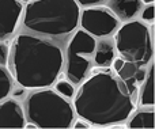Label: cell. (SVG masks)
Listing matches in <instances>:
<instances>
[{
  "label": "cell",
  "mask_w": 155,
  "mask_h": 129,
  "mask_svg": "<svg viewBox=\"0 0 155 129\" xmlns=\"http://www.w3.org/2000/svg\"><path fill=\"white\" fill-rule=\"evenodd\" d=\"M78 87L72 99L75 113L93 127H120L135 110L129 91L112 68L94 67Z\"/></svg>",
  "instance_id": "6da1fadb"
},
{
  "label": "cell",
  "mask_w": 155,
  "mask_h": 129,
  "mask_svg": "<svg viewBox=\"0 0 155 129\" xmlns=\"http://www.w3.org/2000/svg\"><path fill=\"white\" fill-rule=\"evenodd\" d=\"M7 68L18 86L27 90L52 87L64 68V49L38 35L16 31L10 41Z\"/></svg>",
  "instance_id": "7a4b0ae2"
},
{
  "label": "cell",
  "mask_w": 155,
  "mask_h": 129,
  "mask_svg": "<svg viewBox=\"0 0 155 129\" xmlns=\"http://www.w3.org/2000/svg\"><path fill=\"white\" fill-rule=\"evenodd\" d=\"M80 7L75 0H31L25 3L18 31L49 40L65 49L79 29Z\"/></svg>",
  "instance_id": "3957f363"
},
{
  "label": "cell",
  "mask_w": 155,
  "mask_h": 129,
  "mask_svg": "<svg viewBox=\"0 0 155 129\" xmlns=\"http://www.w3.org/2000/svg\"><path fill=\"white\" fill-rule=\"evenodd\" d=\"M22 106L26 121L34 122L41 129L72 128L76 117L72 101L57 94L53 87L29 90Z\"/></svg>",
  "instance_id": "277c9868"
},
{
  "label": "cell",
  "mask_w": 155,
  "mask_h": 129,
  "mask_svg": "<svg viewBox=\"0 0 155 129\" xmlns=\"http://www.w3.org/2000/svg\"><path fill=\"white\" fill-rule=\"evenodd\" d=\"M116 53L137 67H147L154 60V24L140 19L121 23L113 34Z\"/></svg>",
  "instance_id": "5b68a950"
},
{
  "label": "cell",
  "mask_w": 155,
  "mask_h": 129,
  "mask_svg": "<svg viewBox=\"0 0 155 129\" xmlns=\"http://www.w3.org/2000/svg\"><path fill=\"white\" fill-rule=\"evenodd\" d=\"M97 38L78 29L70 38L64 49V68L65 78L75 87L80 86L88 78L94 68L93 57L95 50Z\"/></svg>",
  "instance_id": "8992f818"
},
{
  "label": "cell",
  "mask_w": 155,
  "mask_h": 129,
  "mask_svg": "<svg viewBox=\"0 0 155 129\" xmlns=\"http://www.w3.org/2000/svg\"><path fill=\"white\" fill-rule=\"evenodd\" d=\"M120 22L112 14L106 5H95V7L80 8L79 29L84 30L94 38L113 37L116 30L120 27Z\"/></svg>",
  "instance_id": "52a82bcc"
},
{
  "label": "cell",
  "mask_w": 155,
  "mask_h": 129,
  "mask_svg": "<svg viewBox=\"0 0 155 129\" xmlns=\"http://www.w3.org/2000/svg\"><path fill=\"white\" fill-rule=\"evenodd\" d=\"M23 5L21 0H0V41H8L16 34Z\"/></svg>",
  "instance_id": "ba28073f"
},
{
  "label": "cell",
  "mask_w": 155,
  "mask_h": 129,
  "mask_svg": "<svg viewBox=\"0 0 155 129\" xmlns=\"http://www.w3.org/2000/svg\"><path fill=\"white\" fill-rule=\"evenodd\" d=\"M26 124V116L22 102L8 97L0 102V129H22Z\"/></svg>",
  "instance_id": "9c48e42d"
},
{
  "label": "cell",
  "mask_w": 155,
  "mask_h": 129,
  "mask_svg": "<svg viewBox=\"0 0 155 129\" xmlns=\"http://www.w3.org/2000/svg\"><path fill=\"white\" fill-rule=\"evenodd\" d=\"M105 5L112 11L120 23L139 19L140 12L144 7L140 0H107Z\"/></svg>",
  "instance_id": "30bf717a"
},
{
  "label": "cell",
  "mask_w": 155,
  "mask_h": 129,
  "mask_svg": "<svg viewBox=\"0 0 155 129\" xmlns=\"http://www.w3.org/2000/svg\"><path fill=\"white\" fill-rule=\"evenodd\" d=\"M116 56H117V53H116L113 37H105L97 40L95 50H94V57H93L94 67L99 68V69L110 68Z\"/></svg>",
  "instance_id": "8fae6325"
},
{
  "label": "cell",
  "mask_w": 155,
  "mask_h": 129,
  "mask_svg": "<svg viewBox=\"0 0 155 129\" xmlns=\"http://www.w3.org/2000/svg\"><path fill=\"white\" fill-rule=\"evenodd\" d=\"M127 128H154V106L147 108H136L125 121Z\"/></svg>",
  "instance_id": "7c38bea8"
},
{
  "label": "cell",
  "mask_w": 155,
  "mask_h": 129,
  "mask_svg": "<svg viewBox=\"0 0 155 129\" xmlns=\"http://www.w3.org/2000/svg\"><path fill=\"white\" fill-rule=\"evenodd\" d=\"M154 60L147 65V75L139 86V103L137 108L154 106Z\"/></svg>",
  "instance_id": "4fadbf2b"
},
{
  "label": "cell",
  "mask_w": 155,
  "mask_h": 129,
  "mask_svg": "<svg viewBox=\"0 0 155 129\" xmlns=\"http://www.w3.org/2000/svg\"><path fill=\"white\" fill-rule=\"evenodd\" d=\"M14 86H15V82H14V78L11 76L8 68L0 65V102L10 97Z\"/></svg>",
  "instance_id": "5bb4252c"
},
{
  "label": "cell",
  "mask_w": 155,
  "mask_h": 129,
  "mask_svg": "<svg viewBox=\"0 0 155 129\" xmlns=\"http://www.w3.org/2000/svg\"><path fill=\"white\" fill-rule=\"evenodd\" d=\"M52 87L54 89V91H56L57 94H60L61 97L67 98V99L72 101L74 97H75L76 87L74 86L70 80H67V79H64V80H57Z\"/></svg>",
  "instance_id": "9a60e30c"
},
{
  "label": "cell",
  "mask_w": 155,
  "mask_h": 129,
  "mask_svg": "<svg viewBox=\"0 0 155 129\" xmlns=\"http://www.w3.org/2000/svg\"><path fill=\"white\" fill-rule=\"evenodd\" d=\"M137 65H135L134 63H129V61H125V64L123 65L120 71L117 72V76L121 79V80H127V79H131V78H135V73H136V69H137Z\"/></svg>",
  "instance_id": "2e32d148"
},
{
  "label": "cell",
  "mask_w": 155,
  "mask_h": 129,
  "mask_svg": "<svg viewBox=\"0 0 155 129\" xmlns=\"http://www.w3.org/2000/svg\"><path fill=\"white\" fill-rule=\"evenodd\" d=\"M154 18H155V5L154 4H148L144 5L139 15V19L146 24H154Z\"/></svg>",
  "instance_id": "e0dca14e"
},
{
  "label": "cell",
  "mask_w": 155,
  "mask_h": 129,
  "mask_svg": "<svg viewBox=\"0 0 155 129\" xmlns=\"http://www.w3.org/2000/svg\"><path fill=\"white\" fill-rule=\"evenodd\" d=\"M10 41H0V65L7 67L8 57H10Z\"/></svg>",
  "instance_id": "ac0fdd59"
},
{
  "label": "cell",
  "mask_w": 155,
  "mask_h": 129,
  "mask_svg": "<svg viewBox=\"0 0 155 129\" xmlns=\"http://www.w3.org/2000/svg\"><path fill=\"white\" fill-rule=\"evenodd\" d=\"M27 91H29L27 89H25V87L15 84V86H14V89H12V91H11L10 97L15 98V99H18V101H23L25 97H26V94H27Z\"/></svg>",
  "instance_id": "d6986e66"
},
{
  "label": "cell",
  "mask_w": 155,
  "mask_h": 129,
  "mask_svg": "<svg viewBox=\"0 0 155 129\" xmlns=\"http://www.w3.org/2000/svg\"><path fill=\"white\" fill-rule=\"evenodd\" d=\"M80 8H88L95 7V5H104L106 4L107 0H75Z\"/></svg>",
  "instance_id": "ffe728a7"
},
{
  "label": "cell",
  "mask_w": 155,
  "mask_h": 129,
  "mask_svg": "<svg viewBox=\"0 0 155 129\" xmlns=\"http://www.w3.org/2000/svg\"><path fill=\"white\" fill-rule=\"evenodd\" d=\"M72 128L75 129H87V128H93V125L90 124V122H87L84 118H82V117H78L74 120L72 122Z\"/></svg>",
  "instance_id": "44dd1931"
},
{
  "label": "cell",
  "mask_w": 155,
  "mask_h": 129,
  "mask_svg": "<svg viewBox=\"0 0 155 129\" xmlns=\"http://www.w3.org/2000/svg\"><path fill=\"white\" fill-rule=\"evenodd\" d=\"M146 75H147V67H139L136 69V73H135V80H136L137 86L143 83V80L146 79Z\"/></svg>",
  "instance_id": "7402d4cb"
},
{
  "label": "cell",
  "mask_w": 155,
  "mask_h": 129,
  "mask_svg": "<svg viewBox=\"0 0 155 129\" xmlns=\"http://www.w3.org/2000/svg\"><path fill=\"white\" fill-rule=\"evenodd\" d=\"M125 64V60L124 59H121L120 56H116L114 57V60H113V63H112V65H110V68H112V71L113 72H116L117 73L118 71L123 68V65Z\"/></svg>",
  "instance_id": "603a6c76"
},
{
  "label": "cell",
  "mask_w": 155,
  "mask_h": 129,
  "mask_svg": "<svg viewBox=\"0 0 155 129\" xmlns=\"http://www.w3.org/2000/svg\"><path fill=\"white\" fill-rule=\"evenodd\" d=\"M143 3V5H148V4H154L155 0H140Z\"/></svg>",
  "instance_id": "cb8c5ba5"
},
{
  "label": "cell",
  "mask_w": 155,
  "mask_h": 129,
  "mask_svg": "<svg viewBox=\"0 0 155 129\" xmlns=\"http://www.w3.org/2000/svg\"><path fill=\"white\" fill-rule=\"evenodd\" d=\"M21 2H22V3H23V4H25V3H27V2H31V0H21Z\"/></svg>",
  "instance_id": "d4e9b609"
}]
</instances>
